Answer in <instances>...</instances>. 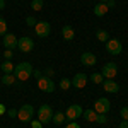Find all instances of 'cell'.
Segmentation results:
<instances>
[{
  "label": "cell",
  "instance_id": "cell-1",
  "mask_svg": "<svg viewBox=\"0 0 128 128\" xmlns=\"http://www.w3.org/2000/svg\"><path fill=\"white\" fill-rule=\"evenodd\" d=\"M32 65H31L29 62H20L19 65H16L14 67V75H16V79L20 80V82H24V80H28L32 75Z\"/></svg>",
  "mask_w": 128,
  "mask_h": 128
},
{
  "label": "cell",
  "instance_id": "cell-2",
  "mask_svg": "<svg viewBox=\"0 0 128 128\" xmlns=\"http://www.w3.org/2000/svg\"><path fill=\"white\" fill-rule=\"evenodd\" d=\"M38 120H40L43 125H46V123H50L53 120V109H51L50 104H43L38 109Z\"/></svg>",
  "mask_w": 128,
  "mask_h": 128
},
{
  "label": "cell",
  "instance_id": "cell-3",
  "mask_svg": "<svg viewBox=\"0 0 128 128\" xmlns=\"http://www.w3.org/2000/svg\"><path fill=\"white\" fill-rule=\"evenodd\" d=\"M32 114H34V108L31 106V104H24V106H20V109L17 111V118L22 121V123H28L32 120Z\"/></svg>",
  "mask_w": 128,
  "mask_h": 128
},
{
  "label": "cell",
  "instance_id": "cell-4",
  "mask_svg": "<svg viewBox=\"0 0 128 128\" xmlns=\"http://www.w3.org/2000/svg\"><path fill=\"white\" fill-rule=\"evenodd\" d=\"M34 32H36V36H40V38H48L50 32H51L50 22H46V20H38L36 26H34Z\"/></svg>",
  "mask_w": 128,
  "mask_h": 128
},
{
  "label": "cell",
  "instance_id": "cell-5",
  "mask_svg": "<svg viewBox=\"0 0 128 128\" xmlns=\"http://www.w3.org/2000/svg\"><path fill=\"white\" fill-rule=\"evenodd\" d=\"M109 109H111V102H109V99H106V98L96 99V102H94V111H96L98 114H106Z\"/></svg>",
  "mask_w": 128,
  "mask_h": 128
},
{
  "label": "cell",
  "instance_id": "cell-6",
  "mask_svg": "<svg viewBox=\"0 0 128 128\" xmlns=\"http://www.w3.org/2000/svg\"><path fill=\"white\" fill-rule=\"evenodd\" d=\"M101 74H102L104 79H114L116 74H118V65H116L114 62H109V63H106V65H102Z\"/></svg>",
  "mask_w": 128,
  "mask_h": 128
},
{
  "label": "cell",
  "instance_id": "cell-7",
  "mask_svg": "<svg viewBox=\"0 0 128 128\" xmlns=\"http://www.w3.org/2000/svg\"><path fill=\"white\" fill-rule=\"evenodd\" d=\"M82 106H79V104H72V106H68V109L65 111V118L70 120V121H75V120H79L80 116H82Z\"/></svg>",
  "mask_w": 128,
  "mask_h": 128
},
{
  "label": "cell",
  "instance_id": "cell-8",
  "mask_svg": "<svg viewBox=\"0 0 128 128\" xmlns=\"http://www.w3.org/2000/svg\"><path fill=\"white\" fill-rule=\"evenodd\" d=\"M17 48H19L22 53H31L32 48H34V41L31 40L29 36L19 38V40H17Z\"/></svg>",
  "mask_w": 128,
  "mask_h": 128
},
{
  "label": "cell",
  "instance_id": "cell-9",
  "mask_svg": "<svg viewBox=\"0 0 128 128\" xmlns=\"http://www.w3.org/2000/svg\"><path fill=\"white\" fill-rule=\"evenodd\" d=\"M38 87L43 90V92H53L55 90V82L50 79V77H43L41 75L38 79Z\"/></svg>",
  "mask_w": 128,
  "mask_h": 128
},
{
  "label": "cell",
  "instance_id": "cell-10",
  "mask_svg": "<svg viewBox=\"0 0 128 128\" xmlns=\"http://www.w3.org/2000/svg\"><path fill=\"white\" fill-rule=\"evenodd\" d=\"M106 50L111 55H120L123 51V44H121L120 40H108L106 41Z\"/></svg>",
  "mask_w": 128,
  "mask_h": 128
},
{
  "label": "cell",
  "instance_id": "cell-11",
  "mask_svg": "<svg viewBox=\"0 0 128 128\" xmlns=\"http://www.w3.org/2000/svg\"><path fill=\"white\" fill-rule=\"evenodd\" d=\"M17 36H14V34H10V32H7V34H4L2 36V44H4V48L5 50H14L17 48Z\"/></svg>",
  "mask_w": 128,
  "mask_h": 128
},
{
  "label": "cell",
  "instance_id": "cell-12",
  "mask_svg": "<svg viewBox=\"0 0 128 128\" xmlns=\"http://www.w3.org/2000/svg\"><path fill=\"white\" fill-rule=\"evenodd\" d=\"M87 82H89V77L86 74H75L74 79H72V86L75 89H84L87 86Z\"/></svg>",
  "mask_w": 128,
  "mask_h": 128
},
{
  "label": "cell",
  "instance_id": "cell-13",
  "mask_svg": "<svg viewBox=\"0 0 128 128\" xmlns=\"http://www.w3.org/2000/svg\"><path fill=\"white\" fill-rule=\"evenodd\" d=\"M96 55L92 53V51H84L82 55H80V62H82V65H86V67H92V65H96Z\"/></svg>",
  "mask_w": 128,
  "mask_h": 128
},
{
  "label": "cell",
  "instance_id": "cell-14",
  "mask_svg": "<svg viewBox=\"0 0 128 128\" xmlns=\"http://www.w3.org/2000/svg\"><path fill=\"white\" fill-rule=\"evenodd\" d=\"M102 87H104V90L109 92V94H114V92H118V90H120V86L113 79H104V80H102Z\"/></svg>",
  "mask_w": 128,
  "mask_h": 128
},
{
  "label": "cell",
  "instance_id": "cell-15",
  "mask_svg": "<svg viewBox=\"0 0 128 128\" xmlns=\"http://www.w3.org/2000/svg\"><path fill=\"white\" fill-rule=\"evenodd\" d=\"M108 10H109V7L106 4L99 2V4H96V7H94V16H96V17H102V16L108 14Z\"/></svg>",
  "mask_w": 128,
  "mask_h": 128
},
{
  "label": "cell",
  "instance_id": "cell-16",
  "mask_svg": "<svg viewBox=\"0 0 128 128\" xmlns=\"http://www.w3.org/2000/svg\"><path fill=\"white\" fill-rule=\"evenodd\" d=\"M62 36H63L65 41H72L75 38V31H74L72 26H63V28H62Z\"/></svg>",
  "mask_w": 128,
  "mask_h": 128
},
{
  "label": "cell",
  "instance_id": "cell-17",
  "mask_svg": "<svg viewBox=\"0 0 128 128\" xmlns=\"http://www.w3.org/2000/svg\"><path fill=\"white\" fill-rule=\"evenodd\" d=\"M16 75L14 74H4L2 75V79H0V82L4 84V86H14V82H16Z\"/></svg>",
  "mask_w": 128,
  "mask_h": 128
},
{
  "label": "cell",
  "instance_id": "cell-18",
  "mask_svg": "<svg viewBox=\"0 0 128 128\" xmlns=\"http://www.w3.org/2000/svg\"><path fill=\"white\" fill-rule=\"evenodd\" d=\"M0 68H2L4 74H14V63L10 60H5V62L0 63Z\"/></svg>",
  "mask_w": 128,
  "mask_h": 128
},
{
  "label": "cell",
  "instance_id": "cell-19",
  "mask_svg": "<svg viewBox=\"0 0 128 128\" xmlns=\"http://www.w3.org/2000/svg\"><path fill=\"white\" fill-rule=\"evenodd\" d=\"M82 114H84V120H86V121H96V120H98V113H96L94 109H86Z\"/></svg>",
  "mask_w": 128,
  "mask_h": 128
},
{
  "label": "cell",
  "instance_id": "cell-20",
  "mask_svg": "<svg viewBox=\"0 0 128 128\" xmlns=\"http://www.w3.org/2000/svg\"><path fill=\"white\" fill-rule=\"evenodd\" d=\"M51 121H55V125H62V123L65 121V113H62V111L55 113V114H53V120H51Z\"/></svg>",
  "mask_w": 128,
  "mask_h": 128
},
{
  "label": "cell",
  "instance_id": "cell-21",
  "mask_svg": "<svg viewBox=\"0 0 128 128\" xmlns=\"http://www.w3.org/2000/svg\"><path fill=\"white\" fill-rule=\"evenodd\" d=\"M96 38H98L99 41H102V43H106V41L109 40V34H108V31H104V29H101L96 32Z\"/></svg>",
  "mask_w": 128,
  "mask_h": 128
},
{
  "label": "cell",
  "instance_id": "cell-22",
  "mask_svg": "<svg viewBox=\"0 0 128 128\" xmlns=\"http://www.w3.org/2000/svg\"><path fill=\"white\" fill-rule=\"evenodd\" d=\"M89 80H90V82H94V84H102L104 77H102V74H92V75L89 77Z\"/></svg>",
  "mask_w": 128,
  "mask_h": 128
},
{
  "label": "cell",
  "instance_id": "cell-23",
  "mask_svg": "<svg viewBox=\"0 0 128 128\" xmlns=\"http://www.w3.org/2000/svg\"><path fill=\"white\" fill-rule=\"evenodd\" d=\"M43 5H44L43 0H32V2H31V9L36 10V12H40V10L43 9Z\"/></svg>",
  "mask_w": 128,
  "mask_h": 128
},
{
  "label": "cell",
  "instance_id": "cell-24",
  "mask_svg": "<svg viewBox=\"0 0 128 128\" xmlns=\"http://www.w3.org/2000/svg\"><path fill=\"white\" fill-rule=\"evenodd\" d=\"M72 87V80L70 79H62L60 80V89H63V90H67V89Z\"/></svg>",
  "mask_w": 128,
  "mask_h": 128
},
{
  "label": "cell",
  "instance_id": "cell-25",
  "mask_svg": "<svg viewBox=\"0 0 128 128\" xmlns=\"http://www.w3.org/2000/svg\"><path fill=\"white\" fill-rule=\"evenodd\" d=\"M4 34H7V22L5 19L0 17V36H4Z\"/></svg>",
  "mask_w": 128,
  "mask_h": 128
},
{
  "label": "cell",
  "instance_id": "cell-26",
  "mask_svg": "<svg viewBox=\"0 0 128 128\" xmlns=\"http://www.w3.org/2000/svg\"><path fill=\"white\" fill-rule=\"evenodd\" d=\"M96 123H99V125H106V123H108V118H106V114H98V120H96Z\"/></svg>",
  "mask_w": 128,
  "mask_h": 128
},
{
  "label": "cell",
  "instance_id": "cell-27",
  "mask_svg": "<svg viewBox=\"0 0 128 128\" xmlns=\"http://www.w3.org/2000/svg\"><path fill=\"white\" fill-rule=\"evenodd\" d=\"M36 22H38V20L34 19L32 16H28V17H26V24H28V26H31V28H34V26H36Z\"/></svg>",
  "mask_w": 128,
  "mask_h": 128
},
{
  "label": "cell",
  "instance_id": "cell-28",
  "mask_svg": "<svg viewBox=\"0 0 128 128\" xmlns=\"http://www.w3.org/2000/svg\"><path fill=\"white\" fill-rule=\"evenodd\" d=\"M120 114H121L123 120H128V106H123V108L120 109Z\"/></svg>",
  "mask_w": 128,
  "mask_h": 128
},
{
  "label": "cell",
  "instance_id": "cell-29",
  "mask_svg": "<svg viewBox=\"0 0 128 128\" xmlns=\"http://www.w3.org/2000/svg\"><path fill=\"white\" fill-rule=\"evenodd\" d=\"M31 128H43V123L40 120H31Z\"/></svg>",
  "mask_w": 128,
  "mask_h": 128
},
{
  "label": "cell",
  "instance_id": "cell-30",
  "mask_svg": "<svg viewBox=\"0 0 128 128\" xmlns=\"http://www.w3.org/2000/svg\"><path fill=\"white\" fill-rule=\"evenodd\" d=\"M65 128H80V125L77 123V121H70V123H68Z\"/></svg>",
  "mask_w": 128,
  "mask_h": 128
},
{
  "label": "cell",
  "instance_id": "cell-31",
  "mask_svg": "<svg viewBox=\"0 0 128 128\" xmlns=\"http://www.w3.org/2000/svg\"><path fill=\"white\" fill-rule=\"evenodd\" d=\"M4 56H5V60H10L12 58V50H5L4 51Z\"/></svg>",
  "mask_w": 128,
  "mask_h": 128
},
{
  "label": "cell",
  "instance_id": "cell-32",
  "mask_svg": "<svg viewBox=\"0 0 128 128\" xmlns=\"http://www.w3.org/2000/svg\"><path fill=\"white\" fill-rule=\"evenodd\" d=\"M7 114H9L10 118H14V116H17V109H7Z\"/></svg>",
  "mask_w": 128,
  "mask_h": 128
},
{
  "label": "cell",
  "instance_id": "cell-33",
  "mask_svg": "<svg viewBox=\"0 0 128 128\" xmlns=\"http://www.w3.org/2000/svg\"><path fill=\"white\" fill-rule=\"evenodd\" d=\"M120 128H128V120H123V121L120 123Z\"/></svg>",
  "mask_w": 128,
  "mask_h": 128
},
{
  "label": "cell",
  "instance_id": "cell-34",
  "mask_svg": "<svg viewBox=\"0 0 128 128\" xmlns=\"http://www.w3.org/2000/svg\"><path fill=\"white\" fill-rule=\"evenodd\" d=\"M4 113H7V108H5V104H0V114H4Z\"/></svg>",
  "mask_w": 128,
  "mask_h": 128
},
{
  "label": "cell",
  "instance_id": "cell-35",
  "mask_svg": "<svg viewBox=\"0 0 128 128\" xmlns=\"http://www.w3.org/2000/svg\"><path fill=\"white\" fill-rule=\"evenodd\" d=\"M4 7H5V0H0V10L4 9Z\"/></svg>",
  "mask_w": 128,
  "mask_h": 128
},
{
  "label": "cell",
  "instance_id": "cell-36",
  "mask_svg": "<svg viewBox=\"0 0 128 128\" xmlns=\"http://www.w3.org/2000/svg\"><path fill=\"white\" fill-rule=\"evenodd\" d=\"M101 2H102V4H106V2H108V0H101Z\"/></svg>",
  "mask_w": 128,
  "mask_h": 128
}]
</instances>
